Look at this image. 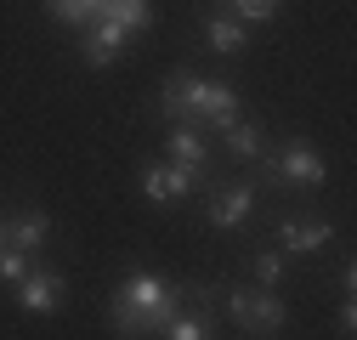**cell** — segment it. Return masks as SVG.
I'll return each instance as SVG.
<instances>
[{"label": "cell", "instance_id": "obj_6", "mask_svg": "<svg viewBox=\"0 0 357 340\" xmlns=\"http://www.w3.org/2000/svg\"><path fill=\"white\" fill-rule=\"evenodd\" d=\"M250 210H255V187H250V182L210 193V222H215V227H244Z\"/></svg>", "mask_w": 357, "mask_h": 340}, {"label": "cell", "instance_id": "obj_8", "mask_svg": "<svg viewBox=\"0 0 357 340\" xmlns=\"http://www.w3.org/2000/svg\"><path fill=\"white\" fill-rule=\"evenodd\" d=\"M329 238H335L329 222H284L278 227V249L284 255H312V249H324Z\"/></svg>", "mask_w": 357, "mask_h": 340}, {"label": "cell", "instance_id": "obj_5", "mask_svg": "<svg viewBox=\"0 0 357 340\" xmlns=\"http://www.w3.org/2000/svg\"><path fill=\"white\" fill-rule=\"evenodd\" d=\"M193 182H199L193 164H148V170H142V193H148V204H176L182 193H193Z\"/></svg>", "mask_w": 357, "mask_h": 340}, {"label": "cell", "instance_id": "obj_7", "mask_svg": "<svg viewBox=\"0 0 357 340\" xmlns=\"http://www.w3.org/2000/svg\"><path fill=\"white\" fill-rule=\"evenodd\" d=\"M17 301L29 312H57L63 307V278L57 272H23L17 278Z\"/></svg>", "mask_w": 357, "mask_h": 340}, {"label": "cell", "instance_id": "obj_2", "mask_svg": "<svg viewBox=\"0 0 357 340\" xmlns=\"http://www.w3.org/2000/svg\"><path fill=\"white\" fill-rule=\"evenodd\" d=\"M176 318V289L159 272H130L114 295V329L119 334H142V329H165Z\"/></svg>", "mask_w": 357, "mask_h": 340}, {"label": "cell", "instance_id": "obj_13", "mask_svg": "<svg viewBox=\"0 0 357 340\" xmlns=\"http://www.w3.org/2000/svg\"><path fill=\"white\" fill-rule=\"evenodd\" d=\"M46 12H52L63 29H85V23L102 12V0H46Z\"/></svg>", "mask_w": 357, "mask_h": 340}, {"label": "cell", "instance_id": "obj_1", "mask_svg": "<svg viewBox=\"0 0 357 340\" xmlns=\"http://www.w3.org/2000/svg\"><path fill=\"white\" fill-rule=\"evenodd\" d=\"M159 114L176 119H204L215 131H227L238 119V91L233 85H215V79H193V74H170L165 91H159Z\"/></svg>", "mask_w": 357, "mask_h": 340}, {"label": "cell", "instance_id": "obj_12", "mask_svg": "<svg viewBox=\"0 0 357 340\" xmlns=\"http://www.w3.org/2000/svg\"><path fill=\"white\" fill-rule=\"evenodd\" d=\"M204 40H210V46H215L221 57H233V52H244V46H250V29H244L238 17H210Z\"/></svg>", "mask_w": 357, "mask_h": 340}, {"label": "cell", "instance_id": "obj_19", "mask_svg": "<svg viewBox=\"0 0 357 340\" xmlns=\"http://www.w3.org/2000/svg\"><path fill=\"white\" fill-rule=\"evenodd\" d=\"M0 244H6V222H0Z\"/></svg>", "mask_w": 357, "mask_h": 340}, {"label": "cell", "instance_id": "obj_3", "mask_svg": "<svg viewBox=\"0 0 357 340\" xmlns=\"http://www.w3.org/2000/svg\"><path fill=\"white\" fill-rule=\"evenodd\" d=\"M227 312H233V323L244 334H273V329L289 323V312H284L278 295H255V289H233L227 295Z\"/></svg>", "mask_w": 357, "mask_h": 340}, {"label": "cell", "instance_id": "obj_16", "mask_svg": "<svg viewBox=\"0 0 357 340\" xmlns=\"http://www.w3.org/2000/svg\"><path fill=\"white\" fill-rule=\"evenodd\" d=\"M221 6H233L238 23H261V17H273V12H278V0H221Z\"/></svg>", "mask_w": 357, "mask_h": 340}, {"label": "cell", "instance_id": "obj_15", "mask_svg": "<svg viewBox=\"0 0 357 340\" xmlns=\"http://www.w3.org/2000/svg\"><path fill=\"white\" fill-rule=\"evenodd\" d=\"M165 334H170V340H204V334H210V318H204V312H176V318L165 323Z\"/></svg>", "mask_w": 357, "mask_h": 340}, {"label": "cell", "instance_id": "obj_11", "mask_svg": "<svg viewBox=\"0 0 357 340\" xmlns=\"http://www.w3.org/2000/svg\"><path fill=\"white\" fill-rule=\"evenodd\" d=\"M97 17L119 23L125 34H137V29H148V23H153V0H102V12H97Z\"/></svg>", "mask_w": 357, "mask_h": 340}, {"label": "cell", "instance_id": "obj_10", "mask_svg": "<svg viewBox=\"0 0 357 340\" xmlns=\"http://www.w3.org/2000/svg\"><path fill=\"white\" fill-rule=\"evenodd\" d=\"M165 148H170V159H176V164H193V170H204V137H199V125H193V119H176Z\"/></svg>", "mask_w": 357, "mask_h": 340}, {"label": "cell", "instance_id": "obj_17", "mask_svg": "<svg viewBox=\"0 0 357 340\" xmlns=\"http://www.w3.org/2000/svg\"><path fill=\"white\" fill-rule=\"evenodd\" d=\"M255 278H261V284H284V249L255 255Z\"/></svg>", "mask_w": 357, "mask_h": 340}, {"label": "cell", "instance_id": "obj_9", "mask_svg": "<svg viewBox=\"0 0 357 340\" xmlns=\"http://www.w3.org/2000/svg\"><path fill=\"white\" fill-rule=\"evenodd\" d=\"M46 233H52V216H46V210H17V216H12V227H6V244L12 249H40V244H46Z\"/></svg>", "mask_w": 357, "mask_h": 340}, {"label": "cell", "instance_id": "obj_14", "mask_svg": "<svg viewBox=\"0 0 357 340\" xmlns=\"http://www.w3.org/2000/svg\"><path fill=\"white\" fill-rule=\"evenodd\" d=\"M221 137H227V148H233L238 159H261V131H255V125L233 119V125H227V131H221Z\"/></svg>", "mask_w": 357, "mask_h": 340}, {"label": "cell", "instance_id": "obj_18", "mask_svg": "<svg viewBox=\"0 0 357 340\" xmlns=\"http://www.w3.org/2000/svg\"><path fill=\"white\" fill-rule=\"evenodd\" d=\"M29 272V261H23V249H12V244H0V284H17Z\"/></svg>", "mask_w": 357, "mask_h": 340}, {"label": "cell", "instance_id": "obj_4", "mask_svg": "<svg viewBox=\"0 0 357 340\" xmlns=\"http://www.w3.org/2000/svg\"><path fill=\"white\" fill-rule=\"evenodd\" d=\"M261 170H266L273 182H295V187H318V182L329 176V164L312 153V142H301V137H295L278 159H261Z\"/></svg>", "mask_w": 357, "mask_h": 340}]
</instances>
